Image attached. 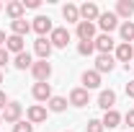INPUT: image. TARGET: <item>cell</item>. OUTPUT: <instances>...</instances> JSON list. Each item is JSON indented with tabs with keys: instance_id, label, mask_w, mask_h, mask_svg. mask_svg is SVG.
I'll return each mask as SVG.
<instances>
[{
	"instance_id": "6da1fadb",
	"label": "cell",
	"mask_w": 134,
	"mask_h": 132,
	"mask_svg": "<svg viewBox=\"0 0 134 132\" xmlns=\"http://www.w3.org/2000/svg\"><path fill=\"white\" fill-rule=\"evenodd\" d=\"M21 114H23L21 104H18V101H8V106L3 109V122H5V124H18V122H21Z\"/></svg>"
},
{
	"instance_id": "7a4b0ae2",
	"label": "cell",
	"mask_w": 134,
	"mask_h": 132,
	"mask_svg": "<svg viewBox=\"0 0 134 132\" xmlns=\"http://www.w3.org/2000/svg\"><path fill=\"white\" fill-rule=\"evenodd\" d=\"M31 73H34V78H36V83H47L49 75H52V65L47 60H39V62L31 65Z\"/></svg>"
},
{
	"instance_id": "3957f363",
	"label": "cell",
	"mask_w": 134,
	"mask_h": 132,
	"mask_svg": "<svg viewBox=\"0 0 134 132\" xmlns=\"http://www.w3.org/2000/svg\"><path fill=\"white\" fill-rule=\"evenodd\" d=\"M98 26L106 34H111L119 26V16H116V13H111V11H106V13H100V16H98Z\"/></svg>"
},
{
	"instance_id": "277c9868",
	"label": "cell",
	"mask_w": 134,
	"mask_h": 132,
	"mask_svg": "<svg viewBox=\"0 0 134 132\" xmlns=\"http://www.w3.org/2000/svg\"><path fill=\"white\" fill-rule=\"evenodd\" d=\"M49 42H52V47H67L70 44V31L67 29H52V36H49Z\"/></svg>"
},
{
	"instance_id": "5b68a950",
	"label": "cell",
	"mask_w": 134,
	"mask_h": 132,
	"mask_svg": "<svg viewBox=\"0 0 134 132\" xmlns=\"http://www.w3.org/2000/svg\"><path fill=\"white\" fill-rule=\"evenodd\" d=\"M31 29L39 34V36L52 34V18L49 16H36V18H34V23H31Z\"/></svg>"
},
{
	"instance_id": "8992f818",
	"label": "cell",
	"mask_w": 134,
	"mask_h": 132,
	"mask_svg": "<svg viewBox=\"0 0 134 132\" xmlns=\"http://www.w3.org/2000/svg\"><path fill=\"white\" fill-rule=\"evenodd\" d=\"M34 52L39 54V60H47L52 54V42L47 39V36H39L36 42H34Z\"/></svg>"
},
{
	"instance_id": "52a82bcc",
	"label": "cell",
	"mask_w": 134,
	"mask_h": 132,
	"mask_svg": "<svg viewBox=\"0 0 134 132\" xmlns=\"http://www.w3.org/2000/svg\"><path fill=\"white\" fill-rule=\"evenodd\" d=\"M93 44H96V49H98L100 54H111V49H114V39H111V34H100L98 39H93Z\"/></svg>"
},
{
	"instance_id": "ba28073f",
	"label": "cell",
	"mask_w": 134,
	"mask_h": 132,
	"mask_svg": "<svg viewBox=\"0 0 134 132\" xmlns=\"http://www.w3.org/2000/svg\"><path fill=\"white\" fill-rule=\"evenodd\" d=\"M77 36H80V42H93L96 26H93L90 21H80V23H77Z\"/></svg>"
},
{
	"instance_id": "9c48e42d",
	"label": "cell",
	"mask_w": 134,
	"mask_h": 132,
	"mask_svg": "<svg viewBox=\"0 0 134 132\" xmlns=\"http://www.w3.org/2000/svg\"><path fill=\"white\" fill-rule=\"evenodd\" d=\"M114 104H116V93L108 88V91H100V96H98V106L103 109V111H111L114 109Z\"/></svg>"
},
{
	"instance_id": "30bf717a",
	"label": "cell",
	"mask_w": 134,
	"mask_h": 132,
	"mask_svg": "<svg viewBox=\"0 0 134 132\" xmlns=\"http://www.w3.org/2000/svg\"><path fill=\"white\" fill-rule=\"evenodd\" d=\"M98 16H100V11H98L96 3H85V5H80V18H83V21H90V23H93Z\"/></svg>"
},
{
	"instance_id": "8fae6325",
	"label": "cell",
	"mask_w": 134,
	"mask_h": 132,
	"mask_svg": "<svg viewBox=\"0 0 134 132\" xmlns=\"http://www.w3.org/2000/svg\"><path fill=\"white\" fill-rule=\"evenodd\" d=\"M114 70V57L111 54H98V60H96V73H111Z\"/></svg>"
},
{
	"instance_id": "7c38bea8",
	"label": "cell",
	"mask_w": 134,
	"mask_h": 132,
	"mask_svg": "<svg viewBox=\"0 0 134 132\" xmlns=\"http://www.w3.org/2000/svg\"><path fill=\"white\" fill-rule=\"evenodd\" d=\"M70 104H72V106H85V104H90L88 91H85V88H75V91L70 93Z\"/></svg>"
},
{
	"instance_id": "4fadbf2b",
	"label": "cell",
	"mask_w": 134,
	"mask_h": 132,
	"mask_svg": "<svg viewBox=\"0 0 134 132\" xmlns=\"http://www.w3.org/2000/svg\"><path fill=\"white\" fill-rule=\"evenodd\" d=\"M132 57H134V47H132V44H119V47H116V60H119V62L129 65Z\"/></svg>"
},
{
	"instance_id": "5bb4252c",
	"label": "cell",
	"mask_w": 134,
	"mask_h": 132,
	"mask_svg": "<svg viewBox=\"0 0 134 132\" xmlns=\"http://www.w3.org/2000/svg\"><path fill=\"white\" fill-rule=\"evenodd\" d=\"M98 85H100V75L96 70H85L83 73V88L90 91V88H98Z\"/></svg>"
},
{
	"instance_id": "9a60e30c",
	"label": "cell",
	"mask_w": 134,
	"mask_h": 132,
	"mask_svg": "<svg viewBox=\"0 0 134 132\" xmlns=\"http://www.w3.org/2000/svg\"><path fill=\"white\" fill-rule=\"evenodd\" d=\"M34 99L36 101H49L52 99V85L49 83H36L34 85Z\"/></svg>"
},
{
	"instance_id": "2e32d148",
	"label": "cell",
	"mask_w": 134,
	"mask_h": 132,
	"mask_svg": "<svg viewBox=\"0 0 134 132\" xmlns=\"http://www.w3.org/2000/svg\"><path fill=\"white\" fill-rule=\"evenodd\" d=\"M5 49L13 52V54H21V52H23V36H16V34H10V36L5 39Z\"/></svg>"
},
{
	"instance_id": "e0dca14e",
	"label": "cell",
	"mask_w": 134,
	"mask_h": 132,
	"mask_svg": "<svg viewBox=\"0 0 134 132\" xmlns=\"http://www.w3.org/2000/svg\"><path fill=\"white\" fill-rule=\"evenodd\" d=\"M100 122H103V127H106V130H114V127L121 124V114H119L116 109H111V111H106V114H103Z\"/></svg>"
},
{
	"instance_id": "ac0fdd59",
	"label": "cell",
	"mask_w": 134,
	"mask_h": 132,
	"mask_svg": "<svg viewBox=\"0 0 134 132\" xmlns=\"http://www.w3.org/2000/svg\"><path fill=\"white\" fill-rule=\"evenodd\" d=\"M62 16L67 18V23H80V8L72 5V3H67L65 8H62Z\"/></svg>"
},
{
	"instance_id": "d6986e66",
	"label": "cell",
	"mask_w": 134,
	"mask_h": 132,
	"mask_svg": "<svg viewBox=\"0 0 134 132\" xmlns=\"http://www.w3.org/2000/svg\"><path fill=\"white\" fill-rule=\"evenodd\" d=\"M23 11H26V8H23V3H21V0H13V3H8V5H5V13L13 18V21L23 18Z\"/></svg>"
},
{
	"instance_id": "ffe728a7",
	"label": "cell",
	"mask_w": 134,
	"mask_h": 132,
	"mask_svg": "<svg viewBox=\"0 0 134 132\" xmlns=\"http://www.w3.org/2000/svg\"><path fill=\"white\" fill-rule=\"evenodd\" d=\"M116 16L132 18L134 16V3H132V0H119V3H116Z\"/></svg>"
},
{
	"instance_id": "44dd1931",
	"label": "cell",
	"mask_w": 134,
	"mask_h": 132,
	"mask_svg": "<svg viewBox=\"0 0 134 132\" xmlns=\"http://www.w3.org/2000/svg\"><path fill=\"white\" fill-rule=\"evenodd\" d=\"M44 119H47V109L44 106H31L29 109V122L31 124H41Z\"/></svg>"
},
{
	"instance_id": "7402d4cb",
	"label": "cell",
	"mask_w": 134,
	"mask_h": 132,
	"mask_svg": "<svg viewBox=\"0 0 134 132\" xmlns=\"http://www.w3.org/2000/svg\"><path fill=\"white\" fill-rule=\"evenodd\" d=\"M10 29H13V34H16V36H26V34L31 31V23H29L26 18H18V21H13V23H10Z\"/></svg>"
},
{
	"instance_id": "603a6c76",
	"label": "cell",
	"mask_w": 134,
	"mask_h": 132,
	"mask_svg": "<svg viewBox=\"0 0 134 132\" xmlns=\"http://www.w3.org/2000/svg\"><path fill=\"white\" fill-rule=\"evenodd\" d=\"M13 65H16L18 70H26V67H31V65H34V60H31V54L23 49L21 54H16V62H13Z\"/></svg>"
},
{
	"instance_id": "cb8c5ba5",
	"label": "cell",
	"mask_w": 134,
	"mask_h": 132,
	"mask_svg": "<svg viewBox=\"0 0 134 132\" xmlns=\"http://www.w3.org/2000/svg\"><path fill=\"white\" fill-rule=\"evenodd\" d=\"M121 39H124V44H129V42H134V23H132V21L121 23Z\"/></svg>"
},
{
	"instance_id": "d4e9b609",
	"label": "cell",
	"mask_w": 134,
	"mask_h": 132,
	"mask_svg": "<svg viewBox=\"0 0 134 132\" xmlns=\"http://www.w3.org/2000/svg\"><path fill=\"white\" fill-rule=\"evenodd\" d=\"M47 104H49L52 111H65V109H67V99H62V96H52Z\"/></svg>"
},
{
	"instance_id": "484cf974",
	"label": "cell",
	"mask_w": 134,
	"mask_h": 132,
	"mask_svg": "<svg viewBox=\"0 0 134 132\" xmlns=\"http://www.w3.org/2000/svg\"><path fill=\"white\" fill-rule=\"evenodd\" d=\"M77 52L88 57V54H93V52H96V44H93V42H80V44H77Z\"/></svg>"
},
{
	"instance_id": "4316f807",
	"label": "cell",
	"mask_w": 134,
	"mask_h": 132,
	"mask_svg": "<svg viewBox=\"0 0 134 132\" xmlns=\"http://www.w3.org/2000/svg\"><path fill=\"white\" fill-rule=\"evenodd\" d=\"M85 130L88 132H103V122H100V119H90V122L85 124Z\"/></svg>"
},
{
	"instance_id": "83f0119b",
	"label": "cell",
	"mask_w": 134,
	"mask_h": 132,
	"mask_svg": "<svg viewBox=\"0 0 134 132\" xmlns=\"http://www.w3.org/2000/svg\"><path fill=\"white\" fill-rule=\"evenodd\" d=\"M13 132H34V124L31 122H18V124H13Z\"/></svg>"
},
{
	"instance_id": "f1b7e54d",
	"label": "cell",
	"mask_w": 134,
	"mask_h": 132,
	"mask_svg": "<svg viewBox=\"0 0 134 132\" xmlns=\"http://www.w3.org/2000/svg\"><path fill=\"white\" fill-rule=\"evenodd\" d=\"M124 122H126V124H129V127L134 130V109H129V111L124 114Z\"/></svg>"
},
{
	"instance_id": "f546056e",
	"label": "cell",
	"mask_w": 134,
	"mask_h": 132,
	"mask_svg": "<svg viewBox=\"0 0 134 132\" xmlns=\"http://www.w3.org/2000/svg\"><path fill=\"white\" fill-rule=\"evenodd\" d=\"M8 60H10V54H8V49H3V47H0V67L5 65Z\"/></svg>"
},
{
	"instance_id": "4dcf8cb0",
	"label": "cell",
	"mask_w": 134,
	"mask_h": 132,
	"mask_svg": "<svg viewBox=\"0 0 134 132\" xmlns=\"http://www.w3.org/2000/svg\"><path fill=\"white\" fill-rule=\"evenodd\" d=\"M23 8H39V0H21Z\"/></svg>"
},
{
	"instance_id": "1f68e13d",
	"label": "cell",
	"mask_w": 134,
	"mask_h": 132,
	"mask_svg": "<svg viewBox=\"0 0 134 132\" xmlns=\"http://www.w3.org/2000/svg\"><path fill=\"white\" fill-rule=\"evenodd\" d=\"M126 96H129V99H134V80L126 83Z\"/></svg>"
},
{
	"instance_id": "d6a6232c",
	"label": "cell",
	"mask_w": 134,
	"mask_h": 132,
	"mask_svg": "<svg viewBox=\"0 0 134 132\" xmlns=\"http://www.w3.org/2000/svg\"><path fill=\"white\" fill-rule=\"evenodd\" d=\"M5 106H8V96L0 91V109H5Z\"/></svg>"
},
{
	"instance_id": "836d02e7",
	"label": "cell",
	"mask_w": 134,
	"mask_h": 132,
	"mask_svg": "<svg viewBox=\"0 0 134 132\" xmlns=\"http://www.w3.org/2000/svg\"><path fill=\"white\" fill-rule=\"evenodd\" d=\"M5 39H8V36H5V31H0V44H5Z\"/></svg>"
},
{
	"instance_id": "e575fe53",
	"label": "cell",
	"mask_w": 134,
	"mask_h": 132,
	"mask_svg": "<svg viewBox=\"0 0 134 132\" xmlns=\"http://www.w3.org/2000/svg\"><path fill=\"white\" fill-rule=\"evenodd\" d=\"M0 83H3V70H0Z\"/></svg>"
},
{
	"instance_id": "d590c367",
	"label": "cell",
	"mask_w": 134,
	"mask_h": 132,
	"mask_svg": "<svg viewBox=\"0 0 134 132\" xmlns=\"http://www.w3.org/2000/svg\"><path fill=\"white\" fill-rule=\"evenodd\" d=\"M0 124H3V114H0Z\"/></svg>"
},
{
	"instance_id": "8d00e7d4",
	"label": "cell",
	"mask_w": 134,
	"mask_h": 132,
	"mask_svg": "<svg viewBox=\"0 0 134 132\" xmlns=\"http://www.w3.org/2000/svg\"><path fill=\"white\" fill-rule=\"evenodd\" d=\"M132 73H134V62H132Z\"/></svg>"
},
{
	"instance_id": "74e56055",
	"label": "cell",
	"mask_w": 134,
	"mask_h": 132,
	"mask_svg": "<svg viewBox=\"0 0 134 132\" xmlns=\"http://www.w3.org/2000/svg\"><path fill=\"white\" fill-rule=\"evenodd\" d=\"M0 8H3V5H0Z\"/></svg>"
},
{
	"instance_id": "f35d334b",
	"label": "cell",
	"mask_w": 134,
	"mask_h": 132,
	"mask_svg": "<svg viewBox=\"0 0 134 132\" xmlns=\"http://www.w3.org/2000/svg\"><path fill=\"white\" fill-rule=\"evenodd\" d=\"M65 132H67V130H65Z\"/></svg>"
}]
</instances>
